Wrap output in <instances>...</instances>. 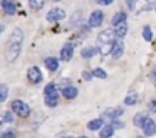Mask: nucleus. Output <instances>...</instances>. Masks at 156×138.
<instances>
[{
    "label": "nucleus",
    "mask_w": 156,
    "mask_h": 138,
    "mask_svg": "<svg viewBox=\"0 0 156 138\" xmlns=\"http://www.w3.org/2000/svg\"><path fill=\"white\" fill-rule=\"evenodd\" d=\"M28 78L32 83H40L43 80V75H41L40 69L37 66H32V67H29V71H28Z\"/></svg>",
    "instance_id": "nucleus-6"
},
{
    "label": "nucleus",
    "mask_w": 156,
    "mask_h": 138,
    "mask_svg": "<svg viewBox=\"0 0 156 138\" xmlns=\"http://www.w3.org/2000/svg\"><path fill=\"white\" fill-rule=\"evenodd\" d=\"M142 130L147 136H153L156 133V123L151 120V118H147L142 124Z\"/></svg>",
    "instance_id": "nucleus-7"
},
{
    "label": "nucleus",
    "mask_w": 156,
    "mask_h": 138,
    "mask_svg": "<svg viewBox=\"0 0 156 138\" xmlns=\"http://www.w3.org/2000/svg\"><path fill=\"white\" fill-rule=\"evenodd\" d=\"M80 138H86V136H80Z\"/></svg>",
    "instance_id": "nucleus-37"
},
{
    "label": "nucleus",
    "mask_w": 156,
    "mask_h": 138,
    "mask_svg": "<svg viewBox=\"0 0 156 138\" xmlns=\"http://www.w3.org/2000/svg\"><path fill=\"white\" fill-rule=\"evenodd\" d=\"M64 17H66V13H64L61 8H54V9H51V11L48 13V16H46L48 22H60V20H63Z\"/></svg>",
    "instance_id": "nucleus-4"
},
{
    "label": "nucleus",
    "mask_w": 156,
    "mask_h": 138,
    "mask_svg": "<svg viewBox=\"0 0 156 138\" xmlns=\"http://www.w3.org/2000/svg\"><path fill=\"white\" fill-rule=\"evenodd\" d=\"M29 6H31L32 9H41V8L44 6V2H41V0H40V2H35V0H31V2H29Z\"/></svg>",
    "instance_id": "nucleus-26"
},
{
    "label": "nucleus",
    "mask_w": 156,
    "mask_h": 138,
    "mask_svg": "<svg viewBox=\"0 0 156 138\" xmlns=\"http://www.w3.org/2000/svg\"><path fill=\"white\" fill-rule=\"evenodd\" d=\"M122 52H124V45H122L121 42H115V45H113V51H112V57L118 58V57L122 55Z\"/></svg>",
    "instance_id": "nucleus-14"
},
{
    "label": "nucleus",
    "mask_w": 156,
    "mask_h": 138,
    "mask_svg": "<svg viewBox=\"0 0 156 138\" xmlns=\"http://www.w3.org/2000/svg\"><path fill=\"white\" fill-rule=\"evenodd\" d=\"M138 101V95L136 94H129L126 98H124V103L127 104V106H132V104H135Z\"/></svg>",
    "instance_id": "nucleus-24"
},
{
    "label": "nucleus",
    "mask_w": 156,
    "mask_h": 138,
    "mask_svg": "<svg viewBox=\"0 0 156 138\" xmlns=\"http://www.w3.org/2000/svg\"><path fill=\"white\" fill-rule=\"evenodd\" d=\"M98 51H100V49H97V48H94V46H89V48H84V49L81 51V55H83L84 58H92L94 55H97Z\"/></svg>",
    "instance_id": "nucleus-16"
},
{
    "label": "nucleus",
    "mask_w": 156,
    "mask_h": 138,
    "mask_svg": "<svg viewBox=\"0 0 156 138\" xmlns=\"http://www.w3.org/2000/svg\"><path fill=\"white\" fill-rule=\"evenodd\" d=\"M87 129L89 130H98V129H103V120L101 118H95L92 121L87 123Z\"/></svg>",
    "instance_id": "nucleus-15"
},
{
    "label": "nucleus",
    "mask_w": 156,
    "mask_h": 138,
    "mask_svg": "<svg viewBox=\"0 0 156 138\" xmlns=\"http://www.w3.org/2000/svg\"><path fill=\"white\" fill-rule=\"evenodd\" d=\"M113 2H112V0H100V2H98V5H103V6H107V5H112Z\"/></svg>",
    "instance_id": "nucleus-31"
},
{
    "label": "nucleus",
    "mask_w": 156,
    "mask_h": 138,
    "mask_svg": "<svg viewBox=\"0 0 156 138\" xmlns=\"http://www.w3.org/2000/svg\"><path fill=\"white\" fill-rule=\"evenodd\" d=\"M113 45H115V42H113V43H107V45L100 46V54H101V55H109V54H112V51H113Z\"/></svg>",
    "instance_id": "nucleus-21"
},
{
    "label": "nucleus",
    "mask_w": 156,
    "mask_h": 138,
    "mask_svg": "<svg viewBox=\"0 0 156 138\" xmlns=\"http://www.w3.org/2000/svg\"><path fill=\"white\" fill-rule=\"evenodd\" d=\"M127 5H129V8H133L135 6V2H127Z\"/></svg>",
    "instance_id": "nucleus-34"
},
{
    "label": "nucleus",
    "mask_w": 156,
    "mask_h": 138,
    "mask_svg": "<svg viewBox=\"0 0 156 138\" xmlns=\"http://www.w3.org/2000/svg\"><path fill=\"white\" fill-rule=\"evenodd\" d=\"M23 38H25V35H23L22 29L16 28L11 32V35L8 38V43H6V48H5V58H6L8 63L16 61L17 57L20 55L22 46H23Z\"/></svg>",
    "instance_id": "nucleus-1"
},
{
    "label": "nucleus",
    "mask_w": 156,
    "mask_h": 138,
    "mask_svg": "<svg viewBox=\"0 0 156 138\" xmlns=\"http://www.w3.org/2000/svg\"><path fill=\"white\" fill-rule=\"evenodd\" d=\"M6 97H8V86L0 85V103H5Z\"/></svg>",
    "instance_id": "nucleus-23"
},
{
    "label": "nucleus",
    "mask_w": 156,
    "mask_h": 138,
    "mask_svg": "<svg viewBox=\"0 0 156 138\" xmlns=\"http://www.w3.org/2000/svg\"><path fill=\"white\" fill-rule=\"evenodd\" d=\"M148 111L150 112H156V100H151L148 103Z\"/></svg>",
    "instance_id": "nucleus-30"
},
{
    "label": "nucleus",
    "mask_w": 156,
    "mask_h": 138,
    "mask_svg": "<svg viewBox=\"0 0 156 138\" xmlns=\"http://www.w3.org/2000/svg\"><path fill=\"white\" fill-rule=\"evenodd\" d=\"M115 37H116L115 31L110 29V28H107V29H104V31H101V32L98 34V37H97V45H98V46H103V45H107V43H113Z\"/></svg>",
    "instance_id": "nucleus-2"
},
{
    "label": "nucleus",
    "mask_w": 156,
    "mask_h": 138,
    "mask_svg": "<svg viewBox=\"0 0 156 138\" xmlns=\"http://www.w3.org/2000/svg\"><path fill=\"white\" fill-rule=\"evenodd\" d=\"M112 135H113V126H112V124L104 126V127L101 129V132H100V136H101V138H110Z\"/></svg>",
    "instance_id": "nucleus-19"
},
{
    "label": "nucleus",
    "mask_w": 156,
    "mask_h": 138,
    "mask_svg": "<svg viewBox=\"0 0 156 138\" xmlns=\"http://www.w3.org/2000/svg\"><path fill=\"white\" fill-rule=\"evenodd\" d=\"M0 138H16V133H14V132H9V130H8V132H3V133H2V136H0Z\"/></svg>",
    "instance_id": "nucleus-29"
},
{
    "label": "nucleus",
    "mask_w": 156,
    "mask_h": 138,
    "mask_svg": "<svg viewBox=\"0 0 156 138\" xmlns=\"http://www.w3.org/2000/svg\"><path fill=\"white\" fill-rule=\"evenodd\" d=\"M153 78H154V82H156V67H154V71H153Z\"/></svg>",
    "instance_id": "nucleus-35"
},
{
    "label": "nucleus",
    "mask_w": 156,
    "mask_h": 138,
    "mask_svg": "<svg viewBox=\"0 0 156 138\" xmlns=\"http://www.w3.org/2000/svg\"><path fill=\"white\" fill-rule=\"evenodd\" d=\"M11 109H12L14 114H17V115H20V117H28V115H29V106H28L25 101H22V100L12 101Z\"/></svg>",
    "instance_id": "nucleus-3"
},
{
    "label": "nucleus",
    "mask_w": 156,
    "mask_h": 138,
    "mask_svg": "<svg viewBox=\"0 0 156 138\" xmlns=\"http://www.w3.org/2000/svg\"><path fill=\"white\" fill-rule=\"evenodd\" d=\"M44 64H46V67L49 69V71H52V72H55L57 69H58V60L54 58V57L46 58V60H44Z\"/></svg>",
    "instance_id": "nucleus-13"
},
{
    "label": "nucleus",
    "mask_w": 156,
    "mask_h": 138,
    "mask_svg": "<svg viewBox=\"0 0 156 138\" xmlns=\"http://www.w3.org/2000/svg\"><path fill=\"white\" fill-rule=\"evenodd\" d=\"M138 138H144V136H138Z\"/></svg>",
    "instance_id": "nucleus-38"
},
{
    "label": "nucleus",
    "mask_w": 156,
    "mask_h": 138,
    "mask_svg": "<svg viewBox=\"0 0 156 138\" xmlns=\"http://www.w3.org/2000/svg\"><path fill=\"white\" fill-rule=\"evenodd\" d=\"M2 9L6 13V14H9V16H12V14H16V3L14 2H8V0H3L2 3Z\"/></svg>",
    "instance_id": "nucleus-10"
},
{
    "label": "nucleus",
    "mask_w": 156,
    "mask_h": 138,
    "mask_svg": "<svg viewBox=\"0 0 156 138\" xmlns=\"http://www.w3.org/2000/svg\"><path fill=\"white\" fill-rule=\"evenodd\" d=\"M54 92H57V86H55V83H49L44 88V95H49V94H54Z\"/></svg>",
    "instance_id": "nucleus-25"
},
{
    "label": "nucleus",
    "mask_w": 156,
    "mask_h": 138,
    "mask_svg": "<svg viewBox=\"0 0 156 138\" xmlns=\"http://www.w3.org/2000/svg\"><path fill=\"white\" fill-rule=\"evenodd\" d=\"M61 94H63V97H66V98H75V97L78 95V89L73 88V86H67V88H64V89L61 91Z\"/></svg>",
    "instance_id": "nucleus-11"
},
{
    "label": "nucleus",
    "mask_w": 156,
    "mask_h": 138,
    "mask_svg": "<svg viewBox=\"0 0 156 138\" xmlns=\"http://www.w3.org/2000/svg\"><path fill=\"white\" fill-rule=\"evenodd\" d=\"M14 121V117H12V112L11 111H8V112H5L3 114V123H12Z\"/></svg>",
    "instance_id": "nucleus-28"
},
{
    "label": "nucleus",
    "mask_w": 156,
    "mask_h": 138,
    "mask_svg": "<svg viewBox=\"0 0 156 138\" xmlns=\"http://www.w3.org/2000/svg\"><path fill=\"white\" fill-rule=\"evenodd\" d=\"M44 103H46L49 107H55V106H57V103H58V92H54V94L46 95Z\"/></svg>",
    "instance_id": "nucleus-12"
},
{
    "label": "nucleus",
    "mask_w": 156,
    "mask_h": 138,
    "mask_svg": "<svg viewBox=\"0 0 156 138\" xmlns=\"http://www.w3.org/2000/svg\"><path fill=\"white\" fill-rule=\"evenodd\" d=\"M115 34H116V37L122 38L127 34V23H121V25L115 26Z\"/></svg>",
    "instance_id": "nucleus-17"
},
{
    "label": "nucleus",
    "mask_w": 156,
    "mask_h": 138,
    "mask_svg": "<svg viewBox=\"0 0 156 138\" xmlns=\"http://www.w3.org/2000/svg\"><path fill=\"white\" fill-rule=\"evenodd\" d=\"M72 55H73V45L66 43V45L61 48V51H60V57H61V60L67 61V60L72 58Z\"/></svg>",
    "instance_id": "nucleus-8"
},
{
    "label": "nucleus",
    "mask_w": 156,
    "mask_h": 138,
    "mask_svg": "<svg viewBox=\"0 0 156 138\" xmlns=\"http://www.w3.org/2000/svg\"><path fill=\"white\" fill-rule=\"evenodd\" d=\"M148 117H147V114L145 112H139L138 115H135V120H133V123H135V126H139V127H142V124H144V121L147 120Z\"/></svg>",
    "instance_id": "nucleus-18"
},
{
    "label": "nucleus",
    "mask_w": 156,
    "mask_h": 138,
    "mask_svg": "<svg viewBox=\"0 0 156 138\" xmlns=\"http://www.w3.org/2000/svg\"><path fill=\"white\" fill-rule=\"evenodd\" d=\"M92 77H94V74H89V72H84L83 74V78H86V80H90Z\"/></svg>",
    "instance_id": "nucleus-33"
},
{
    "label": "nucleus",
    "mask_w": 156,
    "mask_h": 138,
    "mask_svg": "<svg viewBox=\"0 0 156 138\" xmlns=\"http://www.w3.org/2000/svg\"><path fill=\"white\" fill-rule=\"evenodd\" d=\"M142 38L145 42H151L153 40V32H151V28L150 26H144V29H142Z\"/></svg>",
    "instance_id": "nucleus-22"
},
{
    "label": "nucleus",
    "mask_w": 156,
    "mask_h": 138,
    "mask_svg": "<svg viewBox=\"0 0 156 138\" xmlns=\"http://www.w3.org/2000/svg\"><path fill=\"white\" fill-rule=\"evenodd\" d=\"M63 138H73V136H63Z\"/></svg>",
    "instance_id": "nucleus-36"
},
{
    "label": "nucleus",
    "mask_w": 156,
    "mask_h": 138,
    "mask_svg": "<svg viewBox=\"0 0 156 138\" xmlns=\"http://www.w3.org/2000/svg\"><path fill=\"white\" fill-rule=\"evenodd\" d=\"M103 20H104L103 11H94L90 14V17H89V26L90 28H97V26H100L103 23Z\"/></svg>",
    "instance_id": "nucleus-5"
},
{
    "label": "nucleus",
    "mask_w": 156,
    "mask_h": 138,
    "mask_svg": "<svg viewBox=\"0 0 156 138\" xmlns=\"http://www.w3.org/2000/svg\"><path fill=\"white\" fill-rule=\"evenodd\" d=\"M119 115H122V109H113V111H107V112H104V117H107V118H110V120H116Z\"/></svg>",
    "instance_id": "nucleus-20"
},
{
    "label": "nucleus",
    "mask_w": 156,
    "mask_h": 138,
    "mask_svg": "<svg viewBox=\"0 0 156 138\" xmlns=\"http://www.w3.org/2000/svg\"><path fill=\"white\" fill-rule=\"evenodd\" d=\"M112 126H113V129H115V127H122V126H124V124H121V123H119V121H118V120H115V121H113V123H112Z\"/></svg>",
    "instance_id": "nucleus-32"
},
{
    "label": "nucleus",
    "mask_w": 156,
    "mask_h": 138,
    "mask_svg": "<svg viewBox=\"0 0 156 138\" xmlns=\"http://www.w3.org/2000/svg\"><path fill=\"white\" fill-rule=\"evenodd\" d=\"M126 20H127V14L122 13V11H119V13H116V14L112 17V25H113V26H118V25H121V23H126Z\"/></svg>",
    "instance_id": "nucleus-9"
},
{
    "label": "nucleus",
    "mask_w": 156,
    "mask_h": 138,
    "mask_svg": "<svg viewBox=\"0 0 156 138\" xmlns=\"http://www.w3.org/2000/svg\"><path fill=\"white\" fill-rule=\"evenodd\" d=\"M92 74H94V77H97V78H106V77H107V74L103 71V69H100V67H97Z\"/></svg>",
    "instance_id": "nucleus-27"
}]
</instances>
